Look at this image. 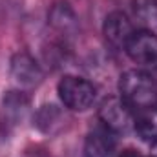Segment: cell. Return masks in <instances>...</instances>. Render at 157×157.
Returning <instances> with one entry per match:
<instances>
[{"instance_id": "30bf717a", "label": "cell", "mask_w": 157, "mask_h": 157, "mask_svg": "<svg viewBox=\"0 0 157 157\" xmlns=\"http://www.w3.org/2000/svg\"><path fill=\"white\" fill-rule=\"evenodd\" d=\"M115 133L106 126L95 128L86 135L84 157H113L115 155Z\"/></svg>"}, {"instance_id": "52a82bcc", "label": "cell", "mask_w": 157, "mask_h": 157, "mask_svg": "<svg viewBox=\"0 0 157 157\" xmlns=\"http://www.w3.org/2000/svg\"><path fill=\"white\" fill-rule=\"evenodd\" d=\"M133 33H135V29H133L130 18L122 11H113L104 18L102 35L113 49H124Z\"/></svg>"}, {"instance_id": "7c38bea8", "label": "cell", "mask_w": 157, "mask_h": 157, "mask_svg": "<svg viewBox=\"0 0 157 157\" xmlns=\"http://www.w3.org/2000/svg\"><path fill=\"white\" fill-rule=\"evenodd\" d=\"M135 132L141 135V139L143 141H146V143H154L157 139V124L152 121V119L148 117H135Z\"/></svg>"}, {"instance_id": "8992f818", "label": "cell", "mask_w": 157, "mask_h": 157, "mask_svg": "<svg viewBox=\"0 0 157 157\" xmlns=\"http://www.w3.org/2000/svg\"><path fill=\"white\" fill-rule=\"evenodd\" d=\"M0 108H2L0 110L2 112L0 121L11 128V126L20 124L24 119L28 117L29 108H31V101H29V95L26 91H22V90H9V91L4 93Z\"/></svg>"}, {"instance_id": "ba28073f", "label": "cell", "mask_w": 157, "mask_h": 157, "mask_svg": "<svg viewBox=\"0 0 157 157\" xmlns=\"http://www.w3.org/2000/svg\"><path fill=\"white\" fill-rule=\"evenodd\" d=\"M48 22L55 33H59L64 40L75 39L78 33V18L73 7L68 2H57L51 6Z\"/></svg>"}, {"instance_id": "6da1fadb", "label": "cell", "mask_w": 157, "mask_h": 157, "mask_svg": "<svg viewBox=\"0 0 157 157\" xmlns=\"http://www.w3.org/2000/svg\"><path fill=\"white\" fill-rule=\"evenodd\" d=\"M121 99L137 110H146L157 106V82L154 75L143 70H128L119 80Z\"/></svg>"}, {"instance_id": "9c48e42d", "label": "cell", "mask_w": 157, "mask_h": 157, "mask_svg": "<svg viewBox=\"0 0 157 157\" xmlns=\"http://www.w3.org/2000/svg\"><path fill=\"white\" fill-rule=\"evenodd\" d=\"M68 124L66 112L57 104H42L33 115V126L44 135H57Z\"/></svg>"}, {"instance_id": "5b68a950", "label": "cell", "mask_w": 157, "mask_h": 157, "mask_svg": "<svg viewBox=\"0 0 157 157\" xmlns=\"http://www.w3.org/2000/svg\"><path fill=\"white\" fill-rule=\"evenodd\" d=\"M9 64H11V77L20 88H37L44 78L40 64L28 51L15 53Z\"/></svg>"}, {"instance_id": "9a60e30c", "label": "cell", "mask_w": 157, "mask_h": 157, "mask_svg": "<svg viewBox=\"0 0 157 157\" xmlns=\"http://www.w3.org/2000/svg\"><path fill=\"white\" fill-rule=\"evenodd\" d=\"M150 146H152V157H157V139L150 144Z\"/></svg>"}, {"instance_id": "8fae6325", "label": "cell", "mask_w": 157, "mask_h": 157, "mask_svg": "<svg viewBox=\"0 0 157 157\" xmlns=\"http://www.w3.org/2000/svg\"><path fill=\"white\" fill-rule=\"evenodd\" d=\"M133 9L144 26L157 29V0H133Z\"/></svg>"}, {"instance_id": "5bb4252c", "label": "cell", "mask_w": 157, "mask_h": 157, "mask_svg": "<svg viewBox=\"0 0 157 157\" xmlns=\"http://www.w3.org/2000/svg\"><path fill=\"white\" fill-rule=\"evenodd\" d=\"M121 157H146V155H141V154H137L135 150H126V152H122V155Z\"/></svg>"}, {"instance_id": "4fadbf2b", "label": "cell", "mask_w": 157, "mask_h": 157, "mask_svg": "<svg viewBox=\"0 0 157 157\" xmlns=\"http://www.w3.org/2000/svg\"><path fill=\"white\" fill-rule=\"evenodd\" d=\"M20 157H55L53 154H49L46 148H40V146H35V148H28Z\"/></svg>"}, {"instance_id": "7a4b0ae2", "label": "cell", "mask_w": 157, "mask_h": 157, "mask_svg": "<svg viewBox=\"0 0 157 157\" xmlns=\"http://www.w3.org/2000/svg\"><path fill=\"white\" fill-rule=\"evenodd\" d=\"M60 102L71 112H86L97 99V88L82 77L64 75L57 84Z\"/></svg>"}, {"instance_id": "277c9868", "label": "cell", "mask_w": 157, "mask_h": 157, "mask_svg": "<svg viewBox=\"0 0 157 157\" xmlns=\"http://www.w3.org/2000/svg\"><path fill=\"white\" fill-rule=\"evenodd\" d=\"M124 51L135 64L157 71V35L154 31H135L128 40Z\"/></svg>"}, {"instance_id": "3957f363", "label": "cell", "mask_w": 157, "mask_h": 157, "mask_svg": "<svg viewBox=\"0 0 157 157\" xmlns=\"http://www.w3.org/2000/svg\"><path fill=\"white\" fill-rule=\"evenodd\" d=\"M99 119L113 133H126L135 126V113L121 97H108L99 108Z\"/></svg>"}]
</instances>
